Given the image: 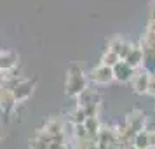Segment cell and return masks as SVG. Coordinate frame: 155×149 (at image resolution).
I'll return each mask as SVG.
<instances>
[{
    "label": "cell",
    "instance_id": "obj_17",
    "mask_svg": "<svg viewBox=\"0 0 155 149\" xmlns=\"http://www.w3.org/2000/svg\"><path fill=\"white\" fill-rule=\"evenodd\" d=\"M2 139H4V134H2V130H0V142H2Z\"/></svg>",
    "mask_w": 155,
    "mask_h": 149
},
{
    "label": "cell",
    "instance_id": "obj_10",
    "mask_svg": "<svg viewBox=\"0 0 155 149\" xmlns=\"http://www.w3.org/2000/svg\"><path fill=\"white\" fill-rule=\"evenodd\" d=\"M124 63H127L133 70H140L141 64H143V50H141L140 45H133V49L126 56Z\"/></svg>",
    "mask_w": 155,
    "mask_h": 149
},
{
    "label": "cell",
    "instance_id": "obj_16",
    "mask_svg": "<svg viewBox=\"0 0 155 149\" xmlns=\"http://www.w3.org/2000/svg\"><path fill=\"white\" fill-rule=\"evenodd\" d=\"M148 142H150V149H155V130L148 132Z\"/></svg>",
    "mask_w": 155,
    "mask_h": 149
},
{
    "label": "cell",
    "instance_id": "obj_4",
    "mask_svg": "<svg viewBox=\"0 0 155 149\" xmlns=\"http://www.w3.org/2000/svg\"><path fill=\"white\" fill-rule=\"evenodd\" d=\"M35 90V80H19L16 82V85L12 87V95H14L16 102H25L31 97V94Z\"/></svg>",
    "mask_w": 155,
    "mask_h": 149
},
{
    "label": "cell",
    "instance_id": "obj_18",
    "mask_svg": "<svg viewBox=\"0 0 155 149\" xmlns=\"http://www.w3.org/2000/svg\"><path fill=\"white\" fill-rule=\"evenodd\" d=\"M0 76H2V71H0Z\"/></svg>",
    "mask_w": 155,
    "mask_h": 149
},
{
    "label": "cell",
    "instance_id": "obj_14",
    "mask_svg": "<svg viewBox=\"0 0 155 149\" xmlns=\"http://www.w3.org/2000/svg\"><path fill=\"white\" fill-rule=\"evenodd\" d=\"M30 149H49V144H45V142L38 141L35 137H31V139H30Z\"/></svg>",
    "mask_w": 155,
    "mask_h": 149
},
{
    "label": "cell",
    "instance_id": "obj_6",
    "mask_svg": "<svg viewBox=\"0 0 155 149\" xmlns=\"http://www.w3.org/2000/svg\"><path fill=\"white\" fill-rule=\"evenodd\" d=\"M150 73H147V71H136L134 73L133 80H131V83H133V88L136 94H140V95H143V94L148 92V85H150Z\"/></svg>",
    "mask_w": 155,
    "mask_h": 149
},
{
    "label": "cell",
    "instance_id": "obj_1",
    "mask_svg": "<svg viewBox=\"0 0 155 149\" xmlns=\"http://www.w3.org/2000/svg\"><path fill=\"white\" fill-rule=\"evenodd\" d=\"M84 88H87V75L78 64H71L68 75H66V83H64V92L70 97H77Z\"/></svg>",
    "mask_w": 155,
    "mask_h": 149
},
{
    "label": "cell",
    "instance_id": "obj_19",
    "mask_svg": "<svg viewBox=\"0 0 155 149\" xmlns=\"http://www.w3.org/2000/svg\"><path fill=\"white\" fill-rule=\"evenodd\" d=\"M0 88H2V87H0Z\"/></svg>",
    "mask_w": 155,
    "mask_h": 149
},
{
    "label": "cell",
    "instance_id": "obj_12",
    "mask_svg": "<svg viewBox=\"0 0 155 149\" xmlns=\"http://www.w3.org/2000/svg\"><path fill=\"white\" fill-rule=\"evenodd\" d=\"M85 118H87V116H85L84 109L77 106L73 111H71V114H70V123H71V125H84Z\"/></svg>",
    "mask_w": 155,
    "mask_h": 149
},
{
    "label": "cell",
    "instance_id": "obj_15",
    "mask_svg": "<svg viewBox=\"0 0 155 149\" xmlns=\"http://www.w3.org/2000/svg\"><path fill=\"white\" fill-rule=\"evenodd\" d=\"M49 149H68V142L64 139H56V141H51Z\"/></svg>",
    "mask_w": 155,
    "mask_h": 149
},
{
    "label": "cell",
    "instance_id": "obj_7",
    "mask_svg": "<svg viewBox=\"0 0 155 149\" xmlns=\"http://www.w3.org/2000/svg\"><path fill=\"white\" fill-rule=\"evenodd\" d=\"M99 94L94 90V88H84L82 92L77 95V106L78 107H85V106H91V104H99Z\"/></svg>",
    "mask_w": 155,
    "mask_h": 149
},
{
    "label": "cell",
    "instance_id": "obj_8",
    "mask_svg": "<svg viewBox=\"0 0 155 149\" xmlns=\"http://www.w3.org/2000/svg\"><path fill=\"white\" fill-rule=\"evenodd\" d=\"M44 130L54 139V137H61L64 135V123L61 118H49L44 123Z\"/></svg>",
    "mask_w": 155,
    "mask_h": 149
},
{
    "label": "cell",
    "instance_id": "obj_3",
    "mask_svg": "<svg viewBox=\"0 0 155 149\" xmlns=\"http://www.w3.org/2000/svg\"><path fill=\"white\" fill-rule=\"evenodd\" d=\"M16 107H18V102L12 95V88L2 85V88H0V109H2V114L5 116V120L11 118V114L16 111Z\"/></svg>",
    "mask_w": 155,
    "mask_h": 149
},
{
    "label": "cell",
    "instance_id": "obj_2",
    "mask_svg": "<svg viewBox=\"0 0 155 149\" xmlns=\"http://www.w3.org/2000/svg\"><path fill=\"white\" fill-rule=\"evenodd\" d=\"M87 80H91L92 83H96V85H108V83L113 82V71H112V68H108V66L99 63L98 66H94L89 71Z\"/></svg>",
    "mask_w": 155,
    "mask_h": 149
},
{
    "label": "cell",
    "instance_id": "obj_13",
    "mask_svg": "<svg viewBox=\"0 0 155 149\" xmlns=\"http://www.w3.org/2000/svg\"><path fill=\"white\" fill-rule=\"evenodd\" d=\"M119 61H120V57L117 56L115 52H112V50H106L105 54L101 56V64H105V66H108V68H113Z\"/></svg>",
    "mask_w": 155,
    "mask_h": 149
},
{
    "label": "cell",
    "instance_id": "obj_5",
    "mask_svg": "<svg viewBox=\"0 0 155 149\" xmlns=\"http://www.w3.org/2000/svg\"><path fill=\"white\" fill-rule=\"evenodd\" d=\"M112 71H113V80L119 82V83H129V82L133 80L134 73H136V70H133V68L127 63H124V61H119V63L112 68Z\"/></svg>",
    "mask_w": 155,
    "mask_h": 149
},
{
    "label": "cell",
    "instance_id": "obj_11",
    "mask_svg": "<svg viewBox=\"0 0 155 149\" xmlns=\"http://www.w3.org/2000/svg\"><path fill=\"white\" fill-rule=\"evenodd\" d=\"M133 146L136 149H150V142H148V132L147 130H140V132L134 134Z\"/></svg>",
    "mask_w": 155,
    "mask_h": 149
},
{
    "label": "cell",
    "instance_id": "obj_9",
    "mask_svg": "<svg viewBox=\"0 0 155 149\" xmlns=\"http://www.w3.org/2000/svg\"><path fill=\"white\" fill-rule=\"evenodd\" d=\"M18 66V56L11 50H0V71H11Z\"/></svg>",
    "mask_w": 155,
    "mask_h": 149
}]
</instances>
